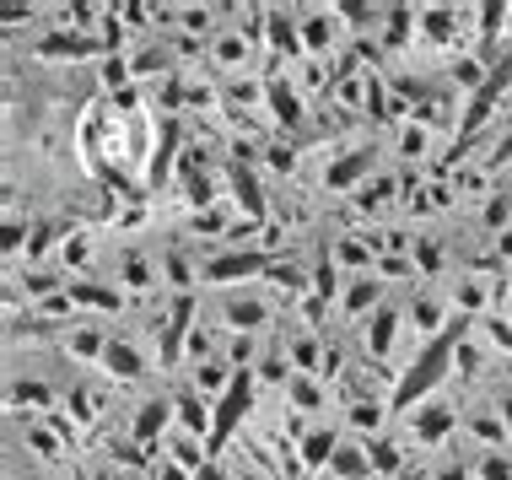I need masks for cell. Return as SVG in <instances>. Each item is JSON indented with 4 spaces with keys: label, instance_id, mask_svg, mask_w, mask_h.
<instances>
[{
    "label": "cell",
    "instance_id": "cell-1",
    "mask_svg": "<svg viewBox=\"0 0 512 480\" xmlns=\"http://www.w3.org/2000/svg\"><path fill=\"white\" fill-rule=\"evenodd\" d=\"M469 470L475 480H512V448H475Z\"/></svg>",
    "mask_w": 512,
    "mask_h": 480
}]
</instances>
